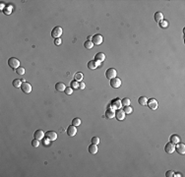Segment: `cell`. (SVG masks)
<instances>
[{
  "instance_id": "1f68e13d",
  "label": "cell",
  "mask_w": 185,
  "mask_h": 177,
  "mask_svg": "<svg viewBox=\"0 0 185 177\" xmlns=\"http://www.w3.org/2000/svg\"><path fill=\"white\" fill-rule=\"evenodd\" d=\"M100 142H101V140H100V138H99V137H94V138H92V144L99 145V144H100Z\"/></svg>"
},
{
  "instance_id": "52a82bcc",
  "label": "cell",
  "mask_w": 185,
  "mask_h": 177,
  "mask_svg": "<svg viewBox=\"0 0 185 177\" xmlns=\"http://www.w3.org/2000/svg\"><path fill=\"white\" fill-rule=\"evenodd\" d=\"M45 138L46 139H48L49 141H55L56 139H57V134L55 133V132H53V131H47L46 133H45Z\"/></svg>"
},
{
  "instance_id": "8fae6325",
  "label": "cell",
  "mask_w": 185,
  "mask_h": 177,
  "mask_svg": "<svg viewBox=\"0 0 185 177\" xmlns=\"http://www.w3.org/2000/svg\"><path fill=\"white\" fill-rule=\"evenodd\" d=\"M67 134H68L70 137H74V136L77 134V127L73 126V125L69 126L67 128Z\"/></svg>"
},
{
  "instance_id": "4dcf8cb0",
  "label": "cell",
  "mask_w": 185,
  "mask_h": 177,
  "mask_svg": "<svg viewBox=\"0 0 185 177\" xmlns=\"http://www.w3.org/2000/svg\"><path fill=\"white\" fill-rule=\"evenodd\" d=\"M16 72H17V74H19V75H24L25 74V69L23 68V67H19L18 69H16Z\"/></svg>"
},
{
  "instance_id": "f35d334b",
  "label": "cell",
  "mask_w": 185,
  "mask_h": 177,
  "mask_svg": "<svg viewBox=\"0 0 185 177\" xmlns=\"http://www.w3.org/2000/svg\"><path fill=\"white\" fill-rule=\"evenodd\" d=\"M173 176L178 177V176H181V174H180V173H176V174H175V175H173Z\"/></svg>"
},
{
  "instance_id": "ac0fdd59",
  "label": "cell",
  "mask_w": 185,
  "mask_h": 177,
  "mask_svg": "<svg viewBox=\"0 0 185 177\" xmlns=\"http://www.w3.org/2000/svg\"><path fill=\"white\" fill-rule=\"evenodd\" d=\"M89 152L92 153V154H95L98 152V145H95V144H91L89 146Z\"/></svg>"
},
{
  "instance_id": "44dd1931",
  "label": "cell",
  "mask_w": 185,
  "mask_h": 177,
  "mask_svg": "<svg viewBox=\"0 0 185 177\" xmlns=\"http://www.w3.org/2000/svg\"><path fill=\"white\" fill-rule=\"evenodd\" d=\"M179 142H180L179 136H177V135H172V136L170 137V143H172V144H178Z\"/></svg>"
},
{
  "instance_id": "484cf974",
  "label": "cell",
  "mask_w": 185,
  "mask_h": 177,
  "mask_svg": "<svg viewBox=\"0 0 185 177\" xmlns=\"http://www.w3.org/2000/svg\"><path fill=\"white\" fill-rule=\"evenodd\" d=\"M72 125L75 127H78L81 125V119L80 118H74L72 120Z\"/></svg>"
},
{
  "instance_id": "cb8c5ba5",
  "label": "cell",
  "mask_w": 185,
  "mask_h": 177,
  "mask_svg": "<svg viewBox=\"0 0 185 177\" xmlns=\"http://www.w3.org/2000/svg\"><path fill=\"white\" fill-rule=\"evenodd\" d=\"M138 102H139V104H141V105H147L148 99H147L146 97H140V99L138 100Z\"/></svg>"
},
{
  "instance_id": "f1b7e54d",
  "label": "cell",
  "mask_w": 185,
  "mask_h": 177,
  "mask_svg": "<svg viewBox=\"0 0 185 177\" xmlns=\"http://www.w3.org/2000/svg\"><path fill=\"white\" fill-rule=\"evenodd\" d=\"M70 87L73 89V90H75V89H77V88H79V83L77 82V81H72L71 82V84H70Z\"/></svg>"
},
{
  "instance_id": "3957f363",
  "label": "cell",
  "mask_w": 185,
  "mask_h": 177,
  "mask_svg": "<svg viewBox=\"0 0 185 177\" xmlns=\"http://www.w3.org/2000/svg\"><path fill=\"white\" fill-rule=\"evenodd\" d=\"M116 75H117V71H116L114 68H109V69H107V70H106V78H107L108 80H111V79L115 78V77H116Z\"/></svg>"
},
{
  "instance_id": "7402d4cb",
  "label": "cell",
  "mask_w": 185,
  "mask_h": 177,
  "mask_svg": "<svg viewBox=\"0 0 185 177\" xmlns=\"http://www.w3.org/2000/svg\"><path fill=\"white\" fill-rule=\"evenodd\" d=\"M22 81H23V80L15 79V80L12 82V85H13L15 88H21V86H22Z\"/></svg>"
},
{
  "instance_id": "277c9868",
  "label": "cell",
  "mask_w": 185,
  "mask_h": 177,
  "mask_svg": "<svg viewBox=\"0 0 185 177\" xmlns=\"http://www.w3.org/2000/svg\"><path fill=\"white\" fill-rule=\"evenodd\" d=\"M110 86H111V88H113V89L119 88V87L121 86V80H120L119 78H117V77L111 79V80H110Z\"/></svg>"
},
{
  "instance_id": "2e32d148",
  "label": "cell",
  "mask_w": 185,
  "mask_h": 177,
  "mask_svg": "<svg viewBox=\"0 0 185 177\" xmlns=\"http://www.w3.org/2000/svg\"><path fill=\"white\" fill-rule=\"evenodd\" d=\"M95 57H96V61H100V62H104L105 59H106V55H105V53H103V52L97 53Z\"/></svg>"
},
{
  "instance_id": "9a60e30c",
  "label": "cell",
  "mask_w": 185,
  "mask_h": 177,
  "mask_svg": "<svg viewBox=\"0 0 185 177\" xmlns=\"http://www.w3.org/2000/svg\"><path fill=\"white\" fill-rule=\"evenodd\" d=\"M106 118H109V119L114 118V117H115V111H114L112 108L107 109V110H106Z\"/></svg>"
},
{
  "instance_id": "9c48e42d",
  "label": "cell",
  "mask_w": 185,
  "mask_h": 177,
  "mask_svg": "<svg viewBox=\"0 0 185 177\" xmlns=\"http://www.w3.org/2000/svg\"><path fill=\"white\" fill-rule=\"evenodd\" d=\"M147 104H148V106H149L152 110H156V109L158 108V101H156V100H154V99L149 100L148 102H147Z\"/></svg>"
},
{
  "instance_id": "836d02e7",
  "label": "cell",
  "mask_w": 185,
  "mask_h": 177,
  "mask_svg": "<svg viewBox=\"0 0 185 177\" xmlns=\"http://www.w3.org/2000/svg\"><path fill=\"white\" fill-rule=\"evenodd\" d=\"M64 92H65V94H66L67 96H69V95H72V94H73V89H72L71 87H70V88L68 87V88H66V89H65V91H64Z\"/></svg>"
},
{
  "instance_id": "e0dca14e",
  "label": "cell",
  "mask_w": 185,
  "mask_h": 177,
  "mask_svg": "<svg viewBox=\"0 0 185 177\" xmlns=\"http://www.w3.org/2000/svg\"><path fill=\"white\" fill-rule=\"evenodd\" d=\"M55 89H56V91H58V92H64L65 89H66V86H65L63 83L59 82V83H57V84L55 85Z\"/></svg>"
},
{
  "instance_id": "8d00e7d4",
  "label": "cell",
  "mask_w": 185,
  "mask_h": 177,
  "mask_svg": "<svg viewBox=\"0 0 185 177\" xmlns=\"http://www.w3.org/2000/svg\"><path fill=\"white\" fill-rule=\"evenodd\" d=\"M85 87H86L85 83H83V82H80V83H79V89H80V90H84V89H85Z\"/></svg>"
},
{
  "instance_id": "5bb4252c",
  "label": "cell",
  "mask_w": 185,
  "mask_h": 177,
  "mask_svg": "<svg viewBox=\"0 0 185 177\" xmlns=\"http://www.w3.org/2000/svg\"><path fill=\"white\" fill-rule=\"evenodd\" d=\"M34 137H35V139H37V140H41V139L44 137V133H43L42 130H37V131L35 132V134H34Z\"/></svg>"
},
{
  "instance_id": "603a6c76",
  "label": "cell",
  "mask_w": 185,
  "mask_h": 177,
  "mask_svg": "<svg viewBox=\"0 0 185 177\" xmlns=\"http://www.w3.org/2000/svg\"><path fill=\"white\" fill-rule=\"evenodd\" d=\"M84 46H85V48H86V49H92V48H93V46H94V43H93V41H92V40H87V41H85Z\"/></svg>"
},
{
  "instance_id": "e575fe53",
  "label": "cell",
  "mask_w": 185,
  "mask_h": 177,
  "mask_svg": "<svg viewBox=\"0 0 185 177\" xmlns=\"http://www.w3.org/2000/svg\"><path fill=\"white\" fill-rule=\"evenodd\" d=\"M173 175H174V172L171 171V170H168V171H166V173H165V176L166 177H172Z\"/></svg>"
},
{
  "instance_id": "d590c367",
  "label": "cell",
  "mask_w": 185,
  "mask_h": 177,
  "mask_svg": "<svg viewBox=\"0 0 185 177\" xmlns=\"http://www.w3.org/2000/svg\"><path fill=\"white\" fill-rule=\"evenodd\" d=\"M54 43L56 44V45H60L61 43H62V40H61V38H55V41H54Z\"/></svg>"
},
{
  "instance_id": "30bf717a",
  "label": "cell",
  "mask_w": 185,
  "mask_h": 177,
  "mask_svg": "<svg viewBox=\"0 0 185 177\" xmlns=\"http://www.w3.org/2000/svg\"><path fill=\"white\" fill-rule=\"evenodd\" d=\"M121 105H122L121 101L119 99H115L111 101V108H113V109H120Z\"/></svg>"
},
{
  "instance_id": "7a4b0ae2",
  "label": "cell",
  "mask_w": 185,
  "mask_h": 177,
  "mask_svg": "<svg viewBox=\"0 0 185 177\" xmlns=\"http://www.w3.org/2000/svg\"><path fill=\"white\" fill-rule=\"evenodd\" d=\"M92 41H93L94 45H100V44L103 43L104 37H103L101 35H95L92 37Z\"/></svg>"
},
{
  "instance_id": "74e56055",
  "label": "cell",
  "mask_w": 185,
  "mask_h": 177,
  "mask_svg": "<svg viewBox=\"0 0 185 177\" xmlns=\"http://www.w3.org/2000/svg\"><path fill=\"white\" fill-rule=\"evenodd\" d=\"M43 144H44V146H45V145H46V146H48V145H49V140H48V139L44 140V141H43Z\"/></svg>"
},
{
  "instance_id": "8992f818",
  "label": "cell",
  "mask_w": 185,
  "mask_h": 177,
  "mask_svg": "<svg viewBox=\"0 0 185 177\" xmlns=\"http://www.w3.org/2000/svg\"><path fill=\"white\" fill-rule=\"evenodd\" d=\"M21 90L25 94H30L32 92V86L29 83H27V82H23L22 83V86H21Z\"/></svg>"
},
{
  "instance_id": "7c38bea8",
  "label": "cell",
  "mask_w": 185,
  "mask_h": 177,
  "mask_svg": "<svg viewBox=\"0 0 185 177\" xmlns=\"http://www.w3.org/2000/svg\"><path fill=\"white\" fill-rule=\"evenodd\" d=\"M174 150H175V146L172 143H168L164 147V151L167 152V153H172V152H174Z\"/></svg>"
},
{
  "instance_id": "d6986e66",
  "label": "cell",
  "mask_w": 185,
  "mask_h": 177,
  "mask_svg": "<svg viewBox=\"0 0 185 177\" xmlns=\"http://www.w3.org/2000/svg\"><path fill=\"white\" fill-rule=\"evenodd\" d=\"M88 68H89L90 70H95L96 68H98V64H97L96 60H91V61H89V63H88Z\"/></svg>"
},
{
  "instance_id": "4fadbf2b",
  "label": "cell",
  "mask_w": 185,
  "mask_h": 177,
  "mask_svg": "<svg viewBox=\"0 0 185 177\" xmlns=\"http://www.w3.org/2000/svg\"><path fill=\"white\" fill-rule=\"evenodd\" d=\"M175 150H176V152H178V153H180V154H184L185 153V145L179 142V143L176 145Z\"/></svg>"
},
{
  "instance_id": "4316f807",
  "label": "cell",
  "mask_w": 185,
  "mask_h": 177,
  "mask_svg": "<svg viewBox=\"0 0 185 177\" xmlns=\"http://www.w3.org/2000/svg\"><path fill=\"white\" fill-rule=\"evenodd\" d=\"M123 111L125 112V114H131L133 112V108L132 107H130L129 105H127V106H124Z\"/></svg>"
},
{
  "instance_id": "ba28073f",
  "label": "cell",
  "mask_w": 185,
  "mask_h": 177,
  "mask_svg": "<svg viewBox=\"0 0 185 177\" xmlns=\"http://www.w3.org/2000/svg\"><path fill=\"white\" fill-rule=\"evenodd\" d=\"M125 112L123 111V110H121V109H118L116 112H115V117H116V119L117 120H119V121H122V120H124L125 119Z\"/></svg>"
},
{
  "instance_id": "5b68a950",
  "label": "cell",
  "mask_w": 185,
  "mask_h": 177,
  "mask_svg": "<svg viewBox=\"0 0 185 177\" xmlns=\"http://www.w3.org/2000/svg\"><path fill=\"white\" fill-rule=\"evenodd\" d=\"M61 35H62V29L60 27H55L51 31V35L54 38H58Z\"/></svg>"
},
{
  "instance_id": "83f0119b",
  "label": "cell",
  "mask_w": 185,
  "mask_h": 177,
  "mask_svg": "<svg viewBox=\"0 0 185 177\" xmlns=\"http://www.w3.org/2000/svg\"><path fill=\"white\" fill-rule=\"evenodd\" d=\"M159 27H160L161 29H166V28L168 27V22L165 21V20L160 21V22H159Z\"/></svg>"
},
{
  "instance_id": "f546056e",
  "label": "cell",
  "mask_w": 185,
  "mask_h": 177,
  "mask_svg": "<svg viewBox=\"0 0 185 177\" xmlns=\"http://www.w3.org/2000/svg\"><path fill=\"white\" fill-rule=\"evenodd\" d=\"M121 104H122V105H124V106H127V105H129V104H130V100H129L128 98H125V99H123V100L121 101Z\"/></svg>"
},
{
  "instance_id": "ffe728a7",
  "label": "cell",
  "mask_w": 185,
  "mask_h": 177,
  "mask_svg": "<svg viewBox=\"0 0 185 177\" xmlns=\"http://www.w3.org/2000/svg\"><path fill=\"white\" fill-rule=\"evenodd\" d=\"M162 20H163V14L160 13V12H157V13L155 14V21L159 23V22L162 21Z\"/></svg>"
},
{
  "instance_id": "6da1fadb",
  "label": "cell",
  "mask_w": 185,
  "mask_h": 177,
  "mask_svg": "<svg viewBox=\"0 0 185 177\" xmlns=\"http://www.w3.org/2000/svg\"><path fill=\"white\" fill-rule=\"evenodd\" d=\"M8 65L12 69H18L20 67V61L17 58H15V57H11L8 60Z\"/></svg>"
},
{
  "instance_id": "d4e9b609",
  "label": "cell",
  "mask_w": 185,
  "mask_h": 177,
  "mask_svg": "<svg viewBox=\"0 0 185 177\" xmlns=\"http://www.w3.org/2000/svg\"><path fill=\"white\" fill-rule=\"evenodd\" d=\"M83 78H84V76H83V74H82L81 72H77V73L74 75V80L77 81V82H81V81L83 80Z\"/></svg>"
},
{
  "instance_id": "d6a6232c",
  "label": "cell",
  "mask_w": 185,
  "mask_h": 177,
  "mask_svg": "<svg viewBox=\"0 0 185 177\" xmlns=\"http://www.w3.org/2000/svg\"><path fill=\"white\" fill-rule=\"evenodd\" d=\"M39 140H37V139H34L33 141H32V146L34 147V148H37L38 146H39V142H38Z\"/></svg>"
}]
</instances>
